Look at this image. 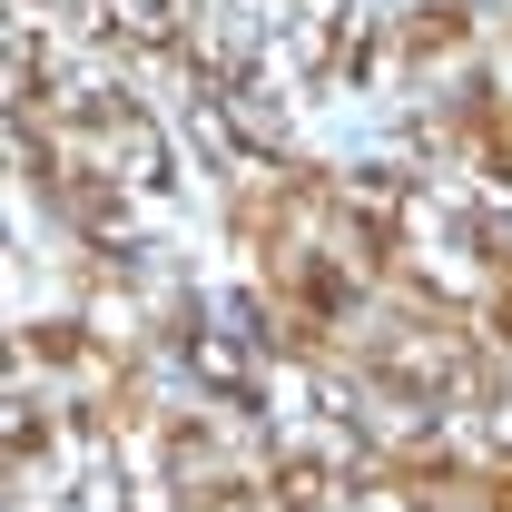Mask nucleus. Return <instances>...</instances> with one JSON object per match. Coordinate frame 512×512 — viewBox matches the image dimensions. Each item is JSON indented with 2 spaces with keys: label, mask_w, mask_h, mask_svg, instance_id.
<instances>
[{
  "label": "nucleus",
  "mask_w": 512,
  "mask_h": 512,
  "mask_svg": "<svg viewBox=\"0 0 512 512\" xmlns=\"http://www.w3.org/2000/svg\"><path fill=\"white\" fill-rule=\"evenodd\" d=\"M483 325H493V335H503V345H512V276H503V286H493V306H483Z\"/></svg>",
  "instance_id": "3"
},
{
  "label": "nucleus",
  "mask_w": 512,
  "mask_h": 512,
  "mask_svg": "<svg viewBox=\"0 0 512 512\" xmlns=\"http://www.w3.org/2000/svg\"><path fill=\"white\" fill-rule=\"evenodd\" d=\"M266 503H276V512H325V463L286 453V463L266 473Z\"/></svg>",
  "instance_id": "2"
},
{
  "label": "nucleus",
  "mask_w": 512,
  "mask_h": 512,
  "mask_svg": "<svg viewBox=\"0 0 512 512\" xmlns=\"http://www.w3.org/2000/svg\"><path fill=\"white\" fill-rule=\"evenodd\" d=\"M463 40H473V10H463V0H424L394 50H404V60H444V50H463Z\"/></svg>",
  "instance_id": "1"
}]
</instances>
